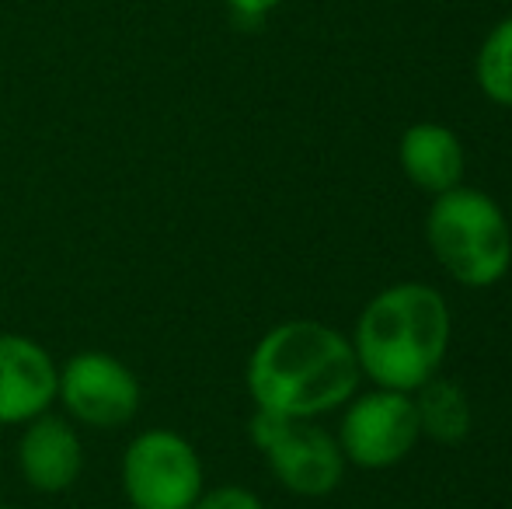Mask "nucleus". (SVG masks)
Masks as SVG:
<instances>
[{"mask_svg":"<svg viewBox=\"0 0 512 509\" xmlns=\"http://www.w3.org/2000/svg\"><path fill=\"white\" fill-rule=\"evenodd\" d=\"M363 384L356 349L345 332L317 318H290L255 342L244 367L255 408L286 419H321L338 412Z\"/></svg>","mask_w":512,"mask_h":509,"instance_id":"1","label":"nucleus"},{"mask_svg":"<svg viewBox=\"0 0 512 509\" xmlns=\"http://www.w3.org/2000/svg\"><path fill=\"white\" fill-rule=\"evenodd\" d=\"M450 335L453 314L436 286L422 279L394 283L370 297L352 328L359 374L373 387L411 394L439 374Z\"/></svg>","mask_w":512,"mask_h":509,"instance_id":"2","label":"nucleus"},{"mask_svg":"<svg viewBox=\"0 0 512 509\" xmlns=\"http://www.w3.org/2000/svg\"><path fill=\"white\" fill-rule=\"evenodd\" d=\"M425 241L439 269L464 290H492L512 269V227L488 192L457 185L432 196Z\"/></svg>","mask_w":512,"mask_h":509,"instance_id":"3","label":"nucleus"},{"mask_svg":"<svg viewBox=\"0 0 512 509\" xmlns=\"http://www.w3.org/2000/svg\"><path fill=\"white\" fill-rule=\"evenodd\" d=\"M248 436L262 450L272 478L300 499H321L342 485L345 454L335 433L317 426V419H286V415L255 408Z\"/></svg>","mask_w":512,"mask_h":509,"instance_id":"4","label":"nucleus"},{"mask_svg":"<svg viewBox=\"0 0 512 509\" xmlns=\"http://www.w3.org/2000/svg\"><path fill=\"white\" fill-rule=\"evenodd\" d=\"M119 478L129 509H189L206 489L196 443L168 426L140 429L126 443Z\"/></svg>","mask_w":512,"mask_h":509,"instance_id":"5","label":"nucleus"},{"mask_svg":"<svg viewBox=\"0 0 512 509\" xmlns=\"http://www.w3.org/2000/svg\"><path fill=\"white\" fill-rule=\"evenodd\" d=\"M338 422V447L345 454V464L363 471H387L401 464L422 440L418 429L415 398L408 391L391 387H373L366 394H352L342 408Z\"/></svg>","mask_w":512,"mask_h":509,"instance_id":"6","label":"nucleus"},{"mask_svg":"<svg viewBox=\"0 0 512 509\" xmlns=\"http://www.w3.org/2000/svg\"><path fill=\"white\" fill-rule=\"evenodd\" d=\"M56 401L74 426L108 433V429H122L136 419L143 387L140 377L119 356L102 353V349H84L60 367Z\"/></svg>","mask_w":512,"mask_h":509,"instance_id":"7","label":"nucleus"},{"mask_svg":"<svg viewBox=\"0 0 512 509\" xmlns=\"http://www.w3.org/2000/svg\"><path fill=\"white\" fill-rule=\"evenodd\" d=\"M14 461H18V475L39 496H60L77 485L84 475V440L81 429L67 419L56 415L53 408L42 412L39 419L25 422L14 447Z\"/></svg>","mask_w":512,"mask_h":509,"instance_id":"8","label":"nucleus"},{"mask_svg":"<svg viewBox=\"0 0 512 509\" xmlns=\"http://www.w3.org/2000/svg\"><path fill=\"white\" fill-rule=\"evenodd\" d=\"M60 363L32 335L0 332V426H25L56 405Z\"/></svg>","mask_w":512,"mask_h":509,"instance_id":"9","label":"nucleus"},{"mask_svg":"<svg viewBox=\"0 0 512 509\" xmlns=\"http://www.w3.org/2000/svg\"><path fill=\"white\" fill-rule=\"evenodd\" d=\"M398 164L408 175L411 185H418L429 196L464 185L467 171V150L464 140L443 123H415L401 133L398 143Z\"/></svg>","mask_w":512,"mask_h":509,"instance_id":"10","label":"nucleus"},{"mask_svg":"<svg viewBox=\"0 0 512 509\" xmlns=\"http://www.w3.org/2000/svg\"><path fill=\"white\" fill-rule=\"evenodd\" d=\"M418 412V429H422L425 440L436 443H464L471 433V401L460 384L446 381V377H432L418 391H411Z\"/></svg>","mask_w":512,"mask_h":509,"instance_id":"11","label":"nucleus"},{"mask_svg":"<svg viewBox=\"0 0 512 509\" xmlns=\"http://www.w3.org/2000/svg\"><path fill=\"white\" fill-rule=\"evenodd\" d=\"M474 81L499 109H512V14L485 35L474 56Z\"/></svg>","mask_w":512,"mask_h":509,"instance_id":"12","label":"nucleus"},{"mask_svg":"<svg viewBox=\"0 0 512 509\" xmlns=\"http://www.w3.org/2000/svg\"><path fill=\"white\" fill-rule=\"evenodd\" d=\"M189 509H265V503L244 485H213V489L199 492V499Z\"/></svg>","mask_w":512,"mask_h":509,"instance_id":"13","label":"nucleus"},{"mask_svg":"<svg viewBox=\"0 0 512 509\" xmlns=\"http://www.w3.org/2000/svg\"><path fill=\"white\" fill-rule=\"evenodd\" d=\"M223 4L234 11V18H241V21H262L265 14H272L276 11L283 0H223Z\"/></svg>","mask_w":512,"mask_h":509,"instance_id":"14","label":"nucleus"},{"mask_svg":"<svg viewBox=\"0 0 512 509\" xmlns=\"http://www.w3.org/2000/svg\"><path fill=\"white\" fill-rule=\"evenodd\" d=\"M0 509H14V506H4V503H0Z\"/></svg>","mask_w":512,"mask_h":509,"instance_id":"15","label":"nucleus"}]
</instances>
